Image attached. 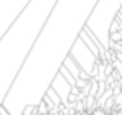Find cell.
I'll return each mask as SVG.
<instances>
[{
	"instance_id": "obj_1",
	"label": "cell",
	"mask_w": 122,
	"mask_h": 115,
	"mask_svg": "<svg viewBox=\"0 0 122 115\" xmlns=\"http://www.w3.org/2000/svg\"><path fill=\"white\" fill-rule=\"evenodd\" d=\"M68 56L73 58L74 62L81 67V71H84L87 76H91L92 79L97 76V62L102 61V59L94 56L92 51L86 46V43H84L79 36H78L76 41L73 43V46H71Z\"/></svg>"
},
{
	"instance_id": "obj_2",
	"label": "cell",
	"mask_w": 122,
	"mask_h": 115,
	"mask_svg": "<svg viewBox=\"0 0 122 115\" xmlns=\"http://www.w3.org/2000/svg\"><path fill=\"white\" fill-rule=\"evenodd\" d=\"M50 87H51V89L58 94V97L61 99V104H63L64 107H69V105H71V104H69V96H71L73 87L69 86V82H68L64 77L61 76L60 72L53 77V81H51Z\"/></svg>"
},
{
	"instance_id": "obj_3",
	"label": "cell",
	"mask_w": 122,
	"mask_h": 115,
	"mask_svg": "<svg viewBox=\"0 0 122 115\" xmlns=\"http://www.w3.org/2000/svg\"><path fill=\"white\" fill-rule=\"evenodd\" d=\"M61 66H64V67H66V69H68V71H69L73 76L76 77V81L82 79V81H87V82H89V81L92 79L91 76H87L84 71H81V67H79V66L74 62V59H73V58H69V56L64 58V61L61 62Z\"/></svg>"
},
{
	"instance_id": "obj_4",
	"label": "cell",
	"mask_w": 122,
	"mask_h": 115,
	"mask_svg": "<svg viewBox=\"0 0 122 115\" xmlns=\"http://www.w3.org/2000/svg\"><path fill=\"white\" fill-rule=\"evenodd\" d=\"M58 72H60L61 76H63L66 81H68V82H69V86H71V87H76V84H78L76 77L73 76V74H71V72H69V71H68L64 66H60V71H58Z\"/></svg>"
},
{
	"instance_id": "obj_5",
	"label": "cell",
	"mask_w": 122,
	"mask_h": 115,
	"mask_svg": "<svg viewBox=\"0 0 122 115\" xmlns=\"http://www.w3.org/2000/svg\"><path fill=\"white\" fill-rule=\"evenodd\" d=\"M45 96L50 97V100L53 102V105H55V107H61V105H63V104H61V99L58 97V94H56L51 87H48V91H46V94H45Z\"/></svg>"
},
{
	"instance_id": "obj_6",
	"label": "cell",
	"mask_w": 122,
	"mask_h": 115,
	"mask_svg": "<svg viewBox=\"0 0 122 115\" xmlns=\"http://www.w3.org/2000/svg\"><path fill=\"white\" fill-rule=\"evenodd\" d=\"M48 110H50V109H48V105H46L43 100L36 105V114H38V115H46V114H48Z\"/></svg>"
},
{
	"instance_id": "obj_7",
	"label": "cell",
	"mask_w": 122,
	"mask_h": 115,
	"mask_svg": "<svg viewBox=\"0 0 122 115\" xmlns=\"http://www.w3.org/2000/svg\"><path fill=\"white\" fill-rule=\"evenodd\" d=\"M114 102H116V109H114V112H116V110H121V109H122V92L117 97H114Z\"/></svg>"
},
{
	"instance_id": "obj_8",
	"label": "cell",
	"mask_w": 122,
	"mask_h": 115,
	"mask_svg": "<svg viewBox=\"0 0 122 115\" xmlns=\"http://www.w3.org/2000/svg\"><path fill=\"white\" fill-rule=\"evenodd\" d=\"M114 114H117V115H122V109H121V110H116Z\"/></svg>"
},
{
	"instance_id": "obj_9",
	"label": "cell",
	"mask_w": 122,
	"mask_h": 115,
	"mask_svg": "<svg viewBox=\"0 0 122 115\" xmlns=\"http://www.w3.org/2000/svg\"><path fill=\"white\" fill-rule=\"evenodd\" d=\"M112 115H117V114H112Z\"/></svg>"
}]
</instances>
